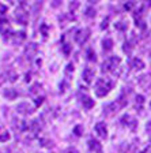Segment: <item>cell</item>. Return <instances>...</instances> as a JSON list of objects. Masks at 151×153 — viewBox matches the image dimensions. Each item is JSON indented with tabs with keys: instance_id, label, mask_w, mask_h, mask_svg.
<instances>
[{
	"instance_id": "8",
	"label": "cell",
	"mask_w": 151,
	"mask_h": 153,
	"mask_svg": "<svg viewBox=\"0 0 151 153\" xmlns=\"http://www.w3.org/2000/svg\"><path fill=\"white\" fill-rule=\"evenodd\" d=\"M94 75H95V73H94V70H93L91 67H86L85 70H83V73H82L83 79H85L87 83L91 82L93 78H94Z\"/></svg>"
},
{
	"instance_id": "25",
	"label": "cell",
	"mask_w": 151,
	"mask_h": 153,
	"mask_svg": "<svg viewBox=\"0 0 151 153\" xmlns=\"http://www.w3.org/2000/svg\"><path fill=\"white\" fill-rule=\"evenodd\" d=\"M74 134L75 135H82L83 134V126H80V124H78V126H75V128H74Z\"/></svg>"
},
{
	"instance_id": "12",
	"label": "cell",
	"mask_w": 151,
	"mask_h": 153,
	"mask_svg": "<svg viewBox=\"0 0 151 153\" xmlns=\"http://www.w3.org/2000/svg\"><path fill=\"white\" fill-rule=\"evenodd\" d=\"M8 30H10V25H8V21H7V18L0 16V32L6 36Z\"/></svg>"
},
{
	"instance_id": "11",
	"label": "cell",
	"mask_w": 151,
	"mask_h": 153,
	"mask_svg": "<svg viewBox=\"0 0 151 153\" xmlns=\"http://www.w3.org/2000/svg\"><path fill=\"white\" fill-rule=\"evenodd\" d=\"M80 100H82V104H83V107H85L86 109H91L93 107H94V100H93L91 97H88V96H83Z\"/></svg>"
},
{
	"instance_id": "36",
	"label": "cell",
	"mask_w": 151,
	"mask_h": 153,
	"mask_svg": "<svg viewBox=\"0 0 151 153\" xmlns=\"http://www.w3.org/2000/svg\"><path fill=\"white\" fill-rule=\"evenodd\" d=\"M142 153H143V152H142Z\"/></svg>"
},
{
	"instance_id": "5",
	"label": "cell",
	"mask_w": 151,
	"mask_h": 153,
	"mask_svg": "<svg viewBox=\"0 0 151 153\" xmlns=\"http://www.w3.org/2000/svg\"><path fill=\"white\" fill-rule=\"evenodd\" d=\"M15 16H16V21H18V22H21L22 25H26V23H27L29 14L26 13V10L23 8V7H19V8L16 10Z\"/></svg>"
},
{
	"instance_id": "31",
	"label": "cell",
	"mask_w": 151,
	"mask_h": 153,
	"mask_svg": "<svg viewBox=\"0 0 151 153\" xmlns=\"http://www.w3.org/2000/svg\"><path fill=\"white\" fill-rule=\"evenodd\" d=\"M44 100H45V97H37V99H35V105H41L42 102H44Z\"/></svg>"
},
{
	"instance_id": "3",
	"label": "cell",
	"mask_w": 151,
	"mask_h": 153,
	"mask_svg": "<svg viewBox=\"0 0 151 153\" xmlns=\"http://www.w3.org/2000/svg\"><path fill=\"white\" fill-rule=\"evenodd\" d=\"M88 37H90V29L85 27V29H80V30H78L74 38H75V41L78 42V44L82 45L83 42H86V40H87Z\"/></svg>"
},
{
	"instance_id": "1",
	"label": "cell",
	"mask_w": 151,
	"mask_h": 153,
	"mask_svg": "<svg viewBox=\"0 0 151 153\" xmlns=\"http://www.w3.org/2000/svg\"><path fill=\"white\" fill-rule=\"evenodd\" d=\"M113 88V81H109L106 78H101V79L97 81L94 88V92L98 97H104L108 93L110 92V89Z\"/></svg>"
},
{
	"instance_id": "15",
	"label": "cell",
	"mask_w": 151,
	"mask_h": 153,
	"mask_svg": "<svg viewBox=\"0 0 151 153\" xmlns=\"http://www.w3.org/2000/svg\"><path fill=\"white\" fill-rule=\"evenodd\" d=\"M16 96H18V92L15 89H13V88L4 90V97H7V100H15Z\"/></svg>"
},
{
	"instance_id": "6",
	"label": "cell",
	"mask_w": 151,
	"mask_h": 153,
	"mask_svg": "<svg viewBox=\"0 0 151 153\" xmlns=\"http://www.w3.org/2000/svg\"><path fill=\"white\" fill-rule=\"evenodd\" d=\"M16 111H18V114H22V115H29L33 112V108L29 105V102L23 101V102H19L18 107H16Z\"/></svg>"
},
{
	"instance_id": "22",
	"label": "cell",
	"mask_w": 151,
	"mask_h": 153,
	"mask_svg": "<svg viewBox=\"0 0 151 153\" xmlns=\"http://www.w3.org/2000/svg\"><path fill=\"white\" fill-rule=\"evenodd\" d=\"M6 75H7V78H8V81L10 82H14V81L16 79V78H18V75H16V73H14V71H7L6 73Z\"/></svg>"
},
{
	"instance_id": "2",
	"label": "cell",
	"mask_w": 151,
	"mask_h": 153,
	"mask_svg": "<svg viewBox=\"0 0 151 153\" xmlns=\"http://www.w3.org/2000/svg\"><path fill=\"white\" fill-rule=\"evenodd\" d=\"M120 63H121V59H120L119 56H110V57H108L106 60L104 62V64H102V71L105 73V71H113V70H116Z\"/></svg>"
},
{
	"instance_id": "20",
	"label": "cell",
	"mask_w": 151,
	"mask_h": 153,
	"mask_svg": "<svg viewBox=\"0 0 151 153\" xmlns=\"http://www.w3.org/2000/svg\"><path fill=\"white\" fill-rule=\"evenodd\" d=\"M10 140V133L7 130H0V142H6Z\"/></svg>"
},
{
	"instance_id": "23",
	"label": "cell",
	"mask_w": 151,
	"mask_h": 153,
	"mask_svg": "<svg viewBox=\"0 0 151 153\" xmlns=\"http://www.w3.org/2000/svg\"><path fill=\"white\" fill-rule=\"evenodd\" d=\"M87 59L90 62H95V60H97V57H95V52L93 51L91 48H90V49L87 51Z\"/></svg>"
},
{
	"instance_id": "4",
	"label": "cell",
	"mask_w": 151,
	"mask_h": 153,
	"mask_svg": "<svg viewBox=\"0 0 151 153\" xmlns=\"http://www.w3.org/2000/svg\"><path fill=\"white\" fill-rule=\"evenodd\" d=\"M121 123H123L124 126H128V127L132 128V130H135L136 126H138V120H136L133 116H131V115H124L123 118H121Z\"/></svg>"
},
{
	"instance_id": "7",
	"label": "cell",
	"mask_w": 151,
	"mask_h": 153,
	"mask_svg": "<svg viewBox=\"0 0 151 153\" xmlns=\"http://www.w3.org/2000/svg\"><path fill=\"white\" fill-rule=\"evenodd\" d=\"M95 131H97V134L99 135L101 138H105L108 135L106 124H105L104 122H98V123L95 124Z\"/></svg>"
},
{
	"instance_id": "16",
	"label": "cell",
	"mask_w": 151,
	"mask_h": 153,
	"mask_svg": "<svg viewBox=\"0 0 151 153\" xmlns=\"http://www.w3.org/2000/svg\"><path fill=\"white\" fill-rule=\"evenodd\" d=\"M102 48H104V51H110L112 48H113V40L112 38H105L104 41H102Z\"/></svg>"
},
{
	"instance_id": "28",
	"label": "cell",
	"mask_w": 151,
	"mask_h": 153,
	"mask_svg": "<svg viewBox=\"0 0 151 153\" xmlns=\"http://www.w3.org/2000/svg\"><path fill=\"white\" fill-rule=\"evenodd\" d=\"M69 51H71V47H69V44H64L63 45V52L66 55H69Z\"/></svg>"
},
{
	"instance_id": "13",
	"label": "cell",
	"mask_w": 151,
	"mask_h": 153,
	"mask_svg": "<svg viewBox=\"0 0 151 153\" xmlns=\"http://www.w3.org/2000/svg\"><path fill=\"white\" fill-rule=\"evenodd\" d=\"M25 38H26V33L25 32H16V33H14L13 34L14 44H19V42H22Z\"/></svg>"
},
{
	"instance_id": "30",
	"label": "cell",
	"mask_w": 151,
	"mask_h": 153,
	"mask_svg": "<svg viewBox=\"0 0 151 153\" xmlns=\"http://www.w3.org/2000/svg\"><path fill=\"white\" fill-rule=\"evenodd\" d=\"M63 153H79V152L75 149V148H67V149L64 150Z\"/></svg>"
},
{
	"instance_id": "35",
	"label": "cell",
	"mask_w": 151,
	"mask_h": 153,
	"mask_svg": "<svg viewBox=\"0 0 151 153\" xmlns=\"http://www.w3.org/2000/svg\"><path fill=\"white\" fill-rule=\"evenodd\" d=\"M29 81H30V73L26 74V82H29Z\"/></svg>"
},
{
	"instance_id": "33",
	"label": "cell",
	"mask_w": 151,
	"mask_h": 153,
	"mask_svg": "<svg viewBox=\"0 0 151 153\" xmlns=\"http://www.w3.org/2000/svg\"><path fill=\"white\" fill-rule=\"evenodd\" d=\"M146 130H147L148 133H151V120L147 122V124H146Z\"/></svg>"
},
{
	"instance_id": "32",
	"label": "cell",
	"mask_w": 151,
	"mask_h": 153,
	"mask_svg": "<svg viewBox=\"0 0 151 153\" xmlns=\"http://www.w3.org/2000/svg\"><path fill=\"white\" fill-rule=\"evenodd\" d=\"M108 22H109V18L106 16V18L102 21V25H101V27H102V29H106L108 27Z\"/></svg>"
},
{
	"instance_id": "14",
	"label": "cell",
	"mask_w": 151,
	"mask_h": 153,
	"mask_svg": "<svg viewBox=\"0 0 151 153\" xmlns=\"http://www.w3.org/2000/svg\"><path fill=\"white\" fill-rule=\"evenodd\" d=\"M119 102H112V104H109V105H106L104 108V111H105V114H108V115H110V114H114V112H117V109H119Z\"/></svg>"
},
{
	"instance_id": "10",
	"label": "cell",
	"mask_w": 151,
	"mask_h": 153,
	"mask_svg": "<svg viewBox=\"0 0 151 153\" xmlns=\"http://www.w3.org/2000/svg\"><path fill=\"white\" fill-rule=\"evenodd\" d=\"M88 148H90V150L94 152V153H101L102 152V145H101L97 140H94V138H91V140L88 141Z\"/></svg>"
},
{
	"instance_id": "17",
	"label": "cell",
	"mask_w": 151,
	"mask_h": 153,
	"mask_svg": "<svg viewBox=\"0 0 151 153\" xmlns=\"http://www.w3.org/2000/svg\"><path fill=\"white\" fill-rule=\"evenodd\" d=\"M132 67L135 68V70H142L143 67H144V63H143L142 59H138V57H135V59H132Z\"/></svg>"
},
{
	"instance_id": "29",
	"label": "cell",
	"mask_w": 151,
	"mask_h": 153,
	"mask_svg": "<svg viewBox=\"0 0 151 153\" xmlns=\"http://www.w3.org/2000/svg\"><path fill=\"white\" fill-rule=\"evenodd\" d=\"M41 32H42V34H44V37H46L48 36V26L46 25H41Z\"/></svg>"
},
{
	"instance_id": "9",
	"label": "cell",
	"mask_w": 151,
	"mask_h": 153,
	"mask_svg": "<svg viewBox=\"0 0 151 153\" xmlns=\"http://www.w3.org/2000/svg\"><path fill=\"white\" fill-rule=\"evenodd\" d=\"M37 51H38V45L35 44V42H32V44H29L27 47H26V49H25V53H26V56L27 57H34V55L37 53Z\"/></svg>"
},
{
	"instance_id": "27",
	"label": "cell",
	"mask_w": 151,
	"mask_h": 153,
	"mask_svg": "<svg viewBox=\"0 0 151 153\" xmlns=\"http://www.w3.org/2000/svg\"><path fill=\"white\" fill-rule=\"evenodd\" d=\"M69 73H74V64L72 63H68V64H67L66 74H69Z\"/></svg>"
},
{
	"instance_id": "26",
	"label": "cell",
	"mask_w": 151,
	"mask_h": 153,
	"mask_svg": "<svg viewBox=\"0 0 151 153\" xmlns=\"http://www.w3.org/2000/svg\"><path fill=\"white\" fill-rule=\"evenodd\" d=\"M123 49H124V52H127V53H131V49H132V45H131V42L127 41L125 44H124Z\"/></svg>"
},
{
	"instance_id": "34",
	"label": "cell",
	"mask_w": 151,
	"mask_h": 153,
	"mask_svg": "<svg viewBox=\"0 0 151 153\" xmlns=\"http://www.w3.org/2000/svg\"><path fill=\"white\" fill-rule=\"evenodd\" d=\"M133 6H135V3H127L124 7H125V10H131Z\"/></svg>"
},
{
	"instance_id": "24",
	"label": "cell",
	"mask_w": 151,
	"mask_h": 153,
	"mask_svg": "<svg viewBox=\"0 0 151 153\" xmlns=\"http://www.w3.org/2000/svg\"><path fill=\"white\" fill-rule=\"evenodd\" d=\"M86 15L88 16V18H93V16H95V10H94V7H87L86 8Z\"/></svg>"
},
{
	"instance_id": "19",
	"label": "cell",
	"mask_w": 151,
	"mask_h": 153,
	"mask_svg": "<svg viewBox=\"0 0 151 153\" xmlns=\"http://www.w3.org/2000/svg\"><path fill=\"white\" fill-rule=\"evenodd\" d=\"M143 104H144V97H143L142 94H138V96H136V104H135V107H136V108H139V109H142Z\"/></svg>"
},
{
	"instance_id": "18",
	"label": "cell",
	"mask_w": 151,
	"mask_h": 153,
	"mask_svg": "<svg viewBox=\"0 0 151 153\" xmlns=\"http://www.w3.org/2000/svg\"><path fill=\"white\" fill-rule=\"evenodd\" d=\"M40 90H41V83H40V82H35V83H33L32 88L29 89V93H30L32 96H34V94H37Z\"/></svg>"
},
{
	"instance_id": "21",
	"label": "cell",
	"mask_w": 151,
	"mask_h": 153,
	"mask_svg": "<svg viewBox=\"0 0 151 153\" xmlns=\"http://www.w3.org/2000/svg\"><path fill=\"white\" fill-rule=\"evenodd\" d=\"M114 27H116L117 30H127V27H128V23L123 22V21H119V22L114 23Z\"/></svg>"
}]
</instances>
